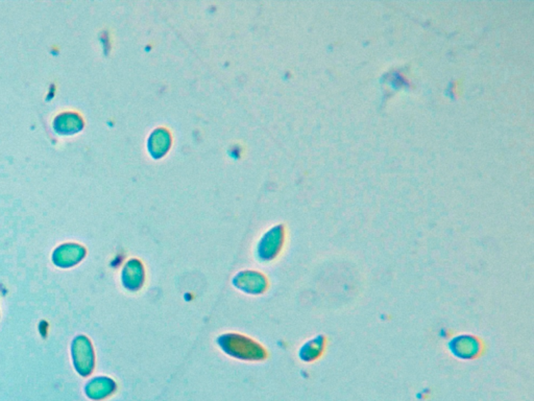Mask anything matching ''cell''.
I'll return each mask as SVG.
<instances>
[{
    "mask_svg": "<svg viewBox=\"0 0 534 401\" xmlns=\"http://www.w3.org/2000/svg\"><path fill=\"white\" fill-rule=\"evenodd\" d=\"M126 267V271H128L129 274L132 275L131 278H129V282H126V287H128L129 289H137L141 285L142 276H143L142 267L140 266L139 262L134 260L132 262H129Z\"/></svg>",
    "mask_w": 534,
    "mask_h": 401,
    "instance_id": "6da1fadb",
    "label": "cell"
}]
</instances>
